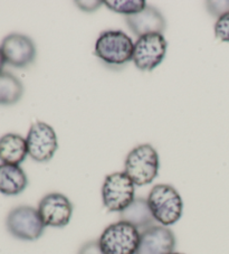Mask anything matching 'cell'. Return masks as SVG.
Listing matches in <instances>:
<instances>
[{"label": "cell", "instance_id": "1", "mask_svg": "<svg viewBox=\"0 0 229 254\" xmlns=\"http://www.w3.org/2000/svg\"><path fill=\"white\" fill-rule=\"evenodd\" d=\"M147 200L156 222H159L162 226L173 225L182 216L183 201L181 196L173 186L168 184H158L153 186Z\"/></svg>", "mask_w": 229, "mask_h": 254}, {"label": "cell", "instance_id": "2", "mask_svg": "<svg viewBox=\"0 0 229 254\" xmlns=\"http://www.w3.org/2000/svg\"><path fill=\"white\" fill-rule=\"evenodd\" d=\"M134 43L122 30H105L95 43V55L108 66L120 67L133 59Z\"/></svg>", "mask_w": 229, "mask_h": 254}, {"label": "cell", "instance_id": "3", "mask_svg": "<svg viewBox=\"0 0 229 254\" xmlns=\"http://www.w3.org/2000/svg\"><path fill=\"white\" fill-rule=\"evenodd\" d=\"M160 168L159 155L151 144L144 143L130 151L125 159L124 173L135 186L151 184L158 176Z\"/></svg>", "mask_w": 229, "mask_h": 254}, {"label": "cell", "instance_id": "4", "mask_svg": "<svg viewBox=\"0 0 229 254\" xmlns=\"http://www.w3.org/2000/svg\"><path fill=\"white\" fill-rule=\"evenodd\" d=\"M141 232L124 221L109 225L99 239L104 254H136Z\"/></svg>", "mask_w": 229, "mask_h": 254}, {"label": "cell", "instance_id": "5", "mask_svg": "<svg viewBox=\"0 0 229 254\" xmlns=\"http://www.w3.org/2000/svg\"><path fill=\"white\" fill-rule=\"evenodd\" d=\"M6 227L11 236L21 241H36L44 234L45 224L38 209L32 206H17L8 213Z\"/></svg>", "mask_w": 229, "mask_h": 254}, {"label": "cell", "instance_id": "6", "mask_svg": "<svg viewBox=\"0 0 229 254\" xmlns=\"http://www.w3.org/2000/svg\"><path fill=\"white\" fill-rule=\"evenodd\" d=\"M134 192V183L124 172L113 173L107 176L103 183V205L110 212L121 213L135 199Z\"/></svg>", "mask_w": 229, "mask_h": 254}, {"label": "cell", "instance_id": "7", "mask_svg": "<svg viewBox=\"0 0 229 254\" xmlns=\"http://www.w3.org/2000/svg\"><path fill=\"white\" fill-rule=\"evenodd\" d=\"M167 43L162 34H149L139 37L134 43L133 63L140 71H153L167 54Z\"/></svg>", "mask_w": 229, "mask_h": 254}, {"label": "cell", "instance_id": "8", "mask_svg": "<svg viewBox=\"0 0 229 254\" xmlns=\"http://www.w3.org/2000/svg\"><path fill=\"white\" fill-rule=\"evenodd\" d=\"M26 143L30 158L38 163L50 161L58 148L55 130L43 121L32 125L26 137Z\"/></svg>", "mask_w": 229, "mask_h": 254}, {"label": "cell", "instance_id": "9", "mask_svg": "<svg viewBox=\"0 0 229 254\" xmlns=\"http://www.w3.org/2000/svg\"><path fill=\"white\" fill-rule=\"evenodd\" d=\"M1 52L6 63L17 68L27 67L36 59V45L24 34L12 33L2 39Z\"/></svg>", "mask_w": 229, "mask_h": 254}, {"label": "cell", "instance_id": "10", "mask_svg": "<svg viewBox=\"0 0 229 254\" xmlns=\"http://www.w3.org/2000/svg\"><path fill=\"white\" fill-rule=\"evenodd\" d=\"M38 213L45 226L64 227L73 215V204L60 192H50L38 204Z\"/></svg>", "mask_w": 229, "mask_h": 254}, {"label": "cell", "instance_id": "11", "mask_svg": "<svg viewBox=\"0 0 229 254\" xmlns=\"http://www.w3.org/2000/svg\"><path fill=\"white\" fill-rule=\"evenodd\" d=\"M175 236L169 227L155 225L141 232L136 254H171L174 252Z\"/></svg>", "mask_w": 229, "mask_h": 254}, {"label": "cell", "instance_id": "12", "mask_svg": "<svg viewBox=\"0 0 229 254\" xmlns=\"http://www.w3.org/2000/svg\"><path fill=\"white\" fill-rule=\"evenodd\" d=\"M126 24L138 37L149 34H162L166 29V19L157 8L147 6L138 14L127 16Z\"/></svg>", "mask_w": 229, "mask_h": 254}, {"label": "cell", "instance_id": "13", "mask_svg": "<svg viewBox=\"0 0 229 254\" xmlns=\"http://www.w3.org/2000/svg\"><path fill=\"white\" fill-rule=\"evenodd\" d=\"M28 186V177L19 165L0 164V194L17 196Z\"/></svg>", "mask_w": 229, "mask_h": 254}, {"label": "cell", "instance_id": "14", "mask_svg": "<svg viewBox=\"0 0 229 254\" xmlns=\"http://www.w3.org/2000/svg\"><path fill=\"white\" fill-rule=\"evenodd\" d=\"M28 155L26 139L17 133H6L0 138L1 164L20 165Z\"/></svg>", "mask_w": 229, "mask_h": 254}, {"label": "cell", "instance_id": "15", "mask_svg": "<svg viewBox=\"0 0 229 254\" xmlns=\"http://www.w3.org/2000/svg\"><path fill=\"white\" fill-rule=\"evenodd\" d=\"M120 221L129 223L140 232L155 226L156 223L151 209L149 207L148 200L144 198H135L132 201L124 211L120 213Z\"/></svg>", "mask_w": 229, "mask_h": 254}, {"label": "cell", "instance_id": "16", "mask_svg": "<svg viewBox=\"0 0 229 254\" xmlns=\"http://www.w3.org/2000/svg\"><path fill=\"white\" fill-rule=\"evenodd\" d=\"M24 86L18 77L9 72L0 73V106H12L21 99Z\"/></svg>", "mask_w": 229, "mask_h": 254}, {"label": "cell", "instance_id": "17", "mask_svg": "<svg viewBox=\"0 0 229 254\" xmlns=\"http://www.w3.org/2000/svg\"><path fill=\"white\" fill-rule=\"evenodd\" d=\"M103 3L109 9L126 17L138 14L148 6L144 0H107Z\"/></svg>", "mask_w": 229, "mask_h": 254}, {"label": "cell", "instance_id": "18", "mask_svg": "<svg viewBox=\"0 0 229 254\" xmlns=\"http://www.w3.org/2000/svg\"><path fill=\"white\" fill-rule=\"evenodd\" d=\"M215 35L222 42L229 43V12L220 16L216 21Z\"/></svg>", "mask_w": 229, "mask_h": 254}, {"label": "cell", "instance_id": "19", "mask_svg": "<svg viewBox=\"0 0 229 254\" xmlns=\"http://www.w3.org/2000/svg\"><path fill=\"white\" fill-rule=\"evenodd\" d=\"M207 9L213 16L219 17L229 12V1H207Z\"/></svg>", "mask_w": 229, "mask_h": 254}, {"label": "cell", "instance_id": "20", "mask_svg": "<svg viewBox=\"0 0 229 254\" xmlns=\"http://www.w3.org/2000/svg\"><path fill=\"white\" fill-rule=\"evenodd\" d=\"M78 254H104V252L100 247L99 241H89L82 245Z\"/></svg>", "mask_w": 229, "mask_h": 254}, {"label": "cell", "instance_id": "21", "mask_svg": "<svg viewBox=\"0 0 229 254\" xmlns=\"http://www.w3.org/2000/svg\"><path fill=\"white\" fill-rule=\"evenodd\" d=\"M78 8H81L82 10H84L86 12H92V11H95L96 9H99V8L104 5L103 1H101V0H90V1H75Z\"/></svg>", "mask_w": 229, "mask_h": 254}, {"label": "cell", "instance_id": "22", "mask_svg": "<svg viewBox=\"0 0 229 254\" xmlns=\"http://www.w3.org/2000/svg\"><path fill=\"white\" fill-rule=\"evenodd\" d=\"M5 64H6V61H5V58H3L1 48H0V73L2 72V68L5 66Z\"/></svg>", "mask_w": 229, "mask_h": 254}, {"label": "cell", "instance_id": "23", "mask_svg": "<svg viewBox=\"0 0 229 254\" xmlns=\"http://www.w3.org/2000/svg\"><path fill=\"white\" fill-rule=\"evenodd\" d=\"M171 254H183V253H179V252H173V253H171Z\"/></svg>", "mask_w": 229, "mask_h": 254}]
</instances>
